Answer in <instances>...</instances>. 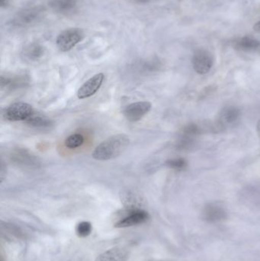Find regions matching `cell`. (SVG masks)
Masks as SVG:
<instances>
[{
  "label": "cell",
  "instance_id": "cell-1",
  "mask_svg": "<svg viewBox=\"0 0 260 261\" xmlns=\"http://www.w3.org/2000/svg\"><path fill=\"white\" fill-rule=\"evenodd\" d=\"M129 143V138L124 134L112 135L96 147L93 158L97 161L114 159L126 150Z\"/></svg>",
  "mask_w": 260,
  "mask_h": 261
},
{
  "label": "cell",
  "instance_id": "cell-2",
  "mask_svg": "<svg viewBox=\"0 0 260 261\" xmlns=\"http://www.w3.org/2000/svg\"><path fill=\"white\" fill-rule=\"evenodd\" d=\"M45 9L41 6L24 8L12 18V25L15 28H25L38 23L44 17Z\"/></svg>",
  "mask_w": 260,
  "mask_h": 261
},
{
  "label": "cell",
  "instance_id": "cell-3",
  "mask_svg": "<svg viewBox=\"0 0 260 261\" xmlns=\"http://www.w3.org/2000/svg\"><path fill=\"white\" fill-rule=\"evenodd\" d=\"M84 38V33L79 29H69L61 32L56 40V47L61 51L71 50Z\"/></svg>",
  "mask_w": 260,
  "mask_h": 261
},
{
  "label": "cell",
  "instance_id": "cell-4",
  "mask_svg": "<svg viewBox=\"0 0 260 261\" xmlns=\"http://www.w3.org/2000/svg\"><path fill=\"white\" fill-rule=\"evenodd\" d=\"M192 67L198 74L204 75L209 73L214 65V57L206 49H198L192 56Z\"/></svg>",
  "mask_w": 260,
  "mask_h": 261
},
{
  "label": "cell",
  "instance_id": "cell-5",
  "mask_svg": "<svg viewBox=\"0 0 260 261\" xmlns=\"http://www.w3.org/2000/svg\"><path fill=\"white\" fill-rule=\"evenodd\" d=\"M241 112L238 107L230 106L221 110L215 122V128L224 130L235 125L241 118Z\"/></svg>",
  "mask_w": 260,
  "mask_h": 261
},
{
  "label": "cell",
  "instance_id": "cell-6",
  "mask_svg": "<svg viewBox=\"0 0 260 261\" xmlns=\"http://www.w3.org/2000/svg\"><path fill=\"white\" fill-rule=\"evenodd\" d=\"M34 113L32 106L25 102H19L11 105L5 112L4 116L10 122H26Z\"/></svg>",
  "mask_w": 260,
  "mask_h": 261
},
{
  "label": "cell",
  "instance_id": "cell-7",
  "mask_svg": "<svg viewBox=\"0 0 260 261\" xmlns=\"http://www.w3.org/2000/svg\"><path fill=\"white\" fill-rule=\"evenodd\" d=\"M151 107L152 105L148 101L134 102L125 108L124 110V115L129 122H138L151 111Z\"/></svg>",
  "mask_w": 260,
  "mask_h": 261
},
{
  "label": "cell",
  "instance_id": "cell-8",
  "mask_svg": "<svg viewBox=\"0 0 260 261\" xmlns=\"http://www.w3.org/2000/svg\"><path fill=\"white\" fill-rule=\"evenodd\" d=\"M105 76L100 73L95 75L93 77L84 83L77 92V96L79 99H86L93 96L100 88L103 83Z\"/></svg>",
  "mask_w": 260,
  "mask_h": 261
},
{
  "label": "cell",
  "instance_id": "cell-9",
  "mask_svg": "<svg viewBox=\"0 0 260 261\" xmlns=\"http://www.w3.org/2000/svg\"><path fill=\"white\" fill-rule=\"evenodd\" d=\"M203 217L209 223H217L225 220L227 213L222 205L217 203H209L203 210Z\"/></svg>",
  "mask_w": 260,
  "mask_h": 261
},
{
  "label": "cell",
  "instance_id": "cell-10",
  "mask_svg": "<svg viewBox=\"0 0 260 261\" xmlns=\"http://www.w3.org/2000/svg\"><path fill=\"white\" fill-rule=\"evenodd\" d=\"M149 214L145 210H132L128 216L116 222L115 228H128L134 225H140L145 223L149 219Z\"/></svg>",
  "mask_w": 260,
  "mask_h": 261
},
{
  "label": "cell",
  "instance_id": "cell-11",
  "mask_svg": "<svg viewBox=\"0 0 260 261\" xmlns=\"http://www.w3.org/2000/svg\"><path fill=\"white\" fill-rule=\"evenodd\" d=\"M79 0H50V7L61 15H72L79 7Z\"/></svg>",
  "mask_w": 260,
  "mask_h": 261
},
{
  "label": "cell",
  "instance_id": "cell-12",
  "mask_svg": "<svg viewBox=\"0 0 260 261\" xmlns=\"http://www.w3.org/2000/svg\"><path fill=\"white\" fill-rule=\"evenodd\" d=\"M201 128L196 124H189L185 126L182 132L179 144L181 148H188L193 144L195 138L201 132Z\"/></svg>",
  "mask_w": 260,
  "mask_h": 261
},
{
  "label": "cell",
  "instance_id": "cell-13",
  "mask_svg": "<svg viewBox=\"0 0 260 261\" xmlns=\"http://www.w3.org/2000/svg\"><path fill=\"white\" fill-rule=\"evenodd\" d=\"M235 50L243 52H255L260 49V41L251 36L237 38L232 42Z\"/></svg>",
  "mask_w": 260,
  "mask_h": 261
},
{
  "label": "cell",
  "instance_id": "cell-14",
  "mask_svg": "<svg viewBox=\"0 0 260 261\" xmlns=\"http://www.w3.org/2000/svg\"><path fill=\"white\" fill-rule=\"evenodd\" d=\"M128 252L123 248H114L102 253L96 261H126Z\"/></svg>",
  "mask_w": 260,
  "mask_h": 261
},
{
  "label": "cell",
  "instance_id": "cell-15",
  "mask_svg": "<svg viewBox=\"0 0 260 261\" xmlns=\"http://www.w3.org/2000/svg\"><path fill=\"white\" fill-rule=\"evenodd\" d=\"M26 123L35 127V128H48L52 125V122L50 119L41 116H38L35 113L26 121Z\"/></svg>",
  "mask_w": 260,
  "mask_h": 261
},
{
  "label": "cell",
  "instance_id": "cell-16",
  "mask_svg": "<svg viewBox=\"0 0 260 261\" xmlns=\"http://www.w3.org/2000/svg\"><path fill=\"white\" fill-rule=\"evenodd\" d=\"M44 49L39 44H32L25 49V54L27 58L32 60H37L44 55Z\"/></svg>",
  "mask_w": 260,
  "mask_h": 261
},
{
  "label": "cell",
  "instance_id": "cell-17",
  "mask_svg": "<svg viewBox=\"0 0 260 261\" xmlns=\"http://www.w3.org/2000/svg\"><path fill=\"white\" fill-rule=\"evenodd\" d=\"M84 143V138L80 134H74L70 135L65 140L66 147L70 149H76L80 147Z\"/></svg>",
  "mask_w": 260,
  "mask_h": 261
},
{
  "label": "cell",
  "instance_id": "cell-18",
  "mask_svg": "<svg viewBox=\"0 0 260 261\" xmlns=\"http://www.w3.org/2000/svg\"><path fill=\"white\" fill-rule=\"evenodd\" d=\"M166 165L169 168L176 170H183L187 166V162L184 158H175V159L168 160L166 161Z\"/></svg>",
  "mask_w": 260,
  "mask_h": 261
},
{
  "label": "cell",
  "instance_id": "cell-19",
  "mask_svg": "<svg viewBox=\"0 0 260 261\" xmlns=\"http://www.w3.org/2000/svg\"><path fill=\"white\" fill-rule=\"evenodd\" d=\"M76 234L79 237L85 238L90 236L92 231V225L89 222H82L78 224L76 228Z\"/></svg>",
  "mask_w": 260,
  "mask_h": 261
},
{
  "label": "cell",
  "instance_id": "cell-20",
  "mask_svg": "<svg viewBox=\"0 0 260 261\" xmlns=\"http://www.w3.org/2000/svg\"><path fill=\"white\" fill-rule=\"evenodd\" d=\"M253 30L257 33L260 34V21H257L253 26Z\"/></svg>",
  "mask_w": 260,
  "mask_h": 261
},
{
  "label": "cell",
  "instance_id": "cell-21",
  "mask_svg": "<svg viewBox=\"0 0 260 261\" xmlns=\"http://www.w3.org/2000/svg\"><path fill=\"white\" fill-rule=\"evenodd\" d=\"M9 3V0H0V6L2 8L6 7Z\"/></svg>",
  "mask_w": 260,
  "mask_h": 261
},
{
  "label": "cell",
  "instance_id": "cell-22",
  "mask_svg": "<svg viewBox=\"0 0 260 261\" xmlns=\"http://www.w3.org/2000/svg\"><path fill=\"white\" fill-rule=\"evenodd\" d=\"M256 132H257V135L260 139V119L256 124Z\"/></svg>",
  "mask_w": 260,
  "mask_h": 261
},
{
  "label": "cell",
  "instance_id": "cell-23",
  "mask_svg": "<svg viewBox=\"0 0 260 261\" xmlns=\"http://www.w3.org/2000/svg\"><path fill=\"white\" fill-rule=\"evenodd\" d=\"M140 1H147V0H140Z\"/></svg>",
  "mask_w": 260,
  "mask_h": 261
}]
</instances>
